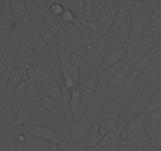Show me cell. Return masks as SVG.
Listing matches in <instances>:
<instances>
[{
    "instance_id": "cell-1",
    "label": "cell",
    "mask_w": 161,
    "mask_h": 151,
    "mask_svg": "<svg viewBox=\"0 0 161 151\" xmlns=\"http://www.w3.org/2000/svg\"><path fill=\"white\" fill-rule=\"evenodd\" d=\"M26 70L28 80L38 83L44 89L50 82L61 81L62 77L57 53L50 50L41 61Z\"/></svg>"
},
{
    "instance_id": "cell-2",
    "label": "cell",
    "mask_w": 161,
    "mask_h": 151,
    "mask_svg": "<svg viewBox=\"0 0 161 151\" xmlns=\"http://www.w3.org/2000/svg\"><path fill=\"white\" fill-rule=\"evenodd\" d=\"M139 59L141 58L130 57L116 72L109 84L105 88V91L101 98L105 105L108 102L116 100L122 94L124 91L126 80H127L133 66Z\"/></svg>"
},
{
    "instance_id": "cell-3",
    "label": "cell",
    "mask_w": 161,
    "mask_h": 151,
    "mask_svg": "<svg viewBox=\"0 0 161 151\" xmlns=\"http://www.w3.org/2000/svg\"><path fill=\"white\" fill-rule=\"evenodd\" d=\"M117 99L121 103L119 119L125 124L128 123L134 118L144 114L146 105L139 97L134 99H129L127 97L126 93L123 92Z\"/></svg>"
},
{
    "instance_id": "cell-4",
    "label": "cell",
    "mask_w": 161,
    "mask_h": 151,
    "mask_svg": "<svg viewBox=\"0 0 161 151\" xmlns=\"http://www.w3.org/2000/svg\"><path fill=\"white\" fill-rule=\"evenodd\" d=\"M18 23L14 20L9 1H3L0 5V53L6 39Z\"/></svg>"
},
{
    "instance_id": "cell-5",
    "label": "cell",
    "mask_w": 161,
    "mask_h": 151,
    "mask_svg": "<svg viewBox=\"0 0 161 151\" xmlns=\"http://www.w3.org/2000/svg\"><path fill=\"white\" fill-rule=\"evenodd\" d=\"M160 37H142L134 45L128 46V55L134 58L155 56V50Z\"/></svg>"
},
{
    "instance_id": "cell-6",
    "label": "cell",
    "mask_w": 161,
    "mask_h": 151,
    "mask_svg": "<svg viewBox=\"0 0 161 151\" xmlns=\"http://www.w3.org/2000/svg\"><path fill=\"white\" fill-rule=\"evenodd\" d=\"M56 53L58 55L62 75L72 65H74L80 60L81 56V51L75 50L70 46L61 42L58 47Z\"/></svg>"
},
{
    "instance_id": "cell-7",
    "label": "cell",
    "mask_w": 161,
    "mask_h": 151,
    "mask_svg": "<svg viewBox=\"0 0 161 151\" xmlns=\"http://www.w3.org/2000/svg\"><path fill=\"white\" fill-rule=\"evenodd\" d=\"M20 102L21 106L34 117L36 124L39 125L51 126L53 116L41 105L39 102H33L25 99Z\"/></svg>"
},
{
    "instance_id": "cell-8",
    "label": "cell",
    "mask_w": 161,
    "mask_h": 151,
    "mask_svg": "<svg viewBox=\"0 0 161 151\" xmlns=\"http://www.w3.org/2000/svg\"><path fill=\"white\" fill-rule=\"evenodd\" d=\"M29 133L31 136L41 138L45 141L50 142L55 145H59L63 139V137L55 131L51 126L36 124L30 127Z\"/></svg>"
},
{
    "instance_id": "cell-9",
    "label": "cell",
    "mask_w": 161,
    "mask_h": 151,
    "mask_svg": "<svg viewBox=\"0 0 161 151\" xmlns=\"http://www.w3.org/2000/svg\"><path fill=\"white\" fill-rule=\"evenodd\" d=\"M130 58V57L128 56L126 59H124V61H121V62L118 63L117 64H115V65L112 66V67L108 68V69H105V70L102 71V72L99 73L97 89H96L95 95H94V99H99L102 98L105 88H106L107 86L109 84V83L111 82V80H113V78L114 77V76L116 75V72L119 71V69L124 65V63H125Z\"/></svg>"
},
{
    "instance_id": "cell-10",
    "label": "cell",
    "mask_w": 161,
    "mask_h": 151,
    "mask_svg": "<svg viewBox=\"0 0 161 151\" xmlns=\"http://www.w3.org/2000/svg\"><path fill=\"white\" fill-rule=\"evenodd\" d=\"M130 36H131V22H130V17H129L127 21L113 34L112 37H110L112 50L129 46Z\"/></svg>"
},
{
    "instance_id": "cell-11",
    "label": "cell",
    "mask_w": 161,
    "mask_h": 151,
    "mask_svg": "<svg viewBox=\"0 0 161 151\" xmlns=\"http://www.w3.org/2000/svg\"><path fill=\"white\" fill-rule=\"evenodd\" d=\"M128 47V46H127ZM127 47H121V48L116 49L110 52L101 62L97 68V72L98 73L102 72V71L112 67V66L117 64L118 63L121 62L124 59L129 56L128 55V48Z\"/></svg>"
},
{
    "instance_id": "cell-12",
    "label": "cell",
    "mask_w": 161,
    "mask_h": 151,
    "mask_svg": "<svg viewBox=\"0 0 161 151\" xmlns=\"http://www.w3.org/2000/svg\"><path fill=\"white\" fill-rule=\"evenodd\" d=\"M28 76H27V70L25 69L17 66L15 69L12 72V73L9 76V80H8L7 85L3 91L5 94L9 98V99L11 97H13L14 89L18 84H20L21 82L25 80H28Z\"/></svg>"
},
{
    "instance_id": "cell-13",
    "label": "cell",
    "mask_w": 161,
    "mask_h": 151,
    "mask_svg": "<svg viewBox=\"0 0 161 151\" xmlns=\"http://www.w3.org/2000/svg\"><path fill=\"white\" fill-rule=\"evenodd\" d=\"M35 28H36V31H38V33L40 36V37L42 38V40L44 41V42L49 47V49L50 50H53V51L56 52L58 47L61 43V41H60L59 38L55 36L53 33H52L47 28V26L44 24L43 20L36 24L35 25Z\"/></svg>"
},
{
    "instance_id": "cell-14",
    "label": "cell",
    "mask_w": 161,
    "mask_h": 151,
    "mask_svg": "<svg viewBox=\"0 0 161 151\" xmlns=\"http://www.w3.org/2000/svg\"><path fill=\"white\" fill-rule=\"evenodd\" d=\"M120 108L121 103L118 99L105 104L99 112L96 119V122L98 124L101 121L106 119H119Z\"/></svg>"
},
{
    "instance_id": "cell-15",
    "label": "cell",
    "mask_w": 161,
    "mask_h": 151,
    "mask_svg": "<svg viewBox=\"0 0 161 151\" xmlns=\"http://www.w3.org/2000/svg\"><path fill=\"white\" fill-rule=\"evenodd\" d=\"M161 122V109L152 112L145 116L143 127L148 136L152 139L157 134Z\"/></svg>"
},
{
    "instance_id": "cell-16",
    "label": "cell",
    "mask_w": 161,
    "mask_h": 151,
    "mask_svg": "<svg viewBox=\"0 0 161 151\" xmlns=\"http://www.w3.org/2000/svg\"><path fill=\"white\" fill-rule=\"evenodd\" d=\"M9 3H10L11 13H12L13 18L14 20L24 24L25 25L31 24L28 17L25 1L13 0V1H9Z\"/></svg>"
},
{
    "instance_id": "cell-17",
    "label": "cell",
    "mask_w": 161,
    "mask_h": 151,
    "mask_svg": "<svg viewBox=\"0 0 161 151\" xmlns=\"http://www.w3.org/2000/svg\"><path fill=\"white\" fill-rule=\"evenodd\" d=\"M39 103L49 113L51 114L53 120H67L62 106L50 98L47 94L42 98V99L39 101Z\"/></svg>"
},
{
    "instance_id": "cell-18",
    "label": "cell",
    "mask_w": 161,
    "mask_h": 151,
    "mask_svg": "<svg viewBox=\"0 0 161 151\" xmlns=\"http://www.w3.org/2000/svg\"><path fill=\"white\" fill-rule=\"evenodd\" d=\"M151 58H153V56H151V55L144 57V58L139 59L136 63H135V64L133 66L131 70H130L127 80H126L125 84H124V91H123V92L126 93V91L129 89V87L133 84L134 82L142 75L145 67H146V64H147L148 61H149Z\"/></svg>"
},
{
    "instance_id": "cell-19",
    "label": "cell",
    "mask_w": 161,
    "mask_h": 151,
    "mask_svg": "<svg viewBox=\"0 0 161 151\" xmlns=\"http://www.w3.org/2000/svg\"><path fill=\"white\" fill-rule=\"evenodd\" d=\"M130 2H124L117 11L113 18V25L111 32L109 33V37H112L115 32L127 21L130 17Z\"/></svg>"
},
{
    "instance_id": "cell-20",
    "label": "cell",
    "mask_w": 161,
    "mask_h": 151,
    "mask_svg": "<svg viewBox=\"0 0 161 151\" xmlns=\"http://www.w3.org/2000/svg\"><path fill=\"white\" fill-rule=\"evenodd\" d=\"M142 73L150 81L160 76L161 74V55H155L148 61Z\"/></svg>"
},
{
    "instance_id": "cell-21",
    "label": "cell",
    "mask_w": 161,
    "mask_h": 151,
    "mask_svg": "<svg viewBox=\"0 0 161 151\" xmlns=\"http://www.w3.org/2000/svg\"><path fill=\"white\" fill-rule=\"evenodd\" d=\"M60 3L63 5L64 9L71 11L75 16L76 20L83 25V24L86 21L84 15V1H60Z\"/></svg>"
},
{
    "instance_id": "cell-22",
    "label": "cell",
    "mask_w": 161,
    "mask_h": 151,
    "mask_svg": "<svg viewBox=\"0 0 161 151\" xmlns=\"http://www.w3.org/2000/svg\"><path fill=\"white\" fill-rule=\"evenodd\" d=\"M45 92L47 96L53 99V101L62 106L63 104V94L62 88H61V81L53 80L50 82L45 87Z\"/></svg>"
},
{
    "instance_id": "cell-23",
    "label": "cell",
    "mask_w": 161,
    "mask_h": 151,
    "mask_svg": "<svg viewBox=\"0 0 161 151\" xmlns=\"http://www.w3.org/2000/svg\"><path fill=\"white\" fill-rule=\"evenodd\" d=\"M44 95H46V92L42 87L38 83L28 80V92L26 99L33 102H39Z\"/></svg>"
},
{
    "instance_id": "cell-24",
    "label": "cell",
    "mask_w": 161,
    "mask_h": 151,
    "mask_svg": "<svg viewBox=\"0 0 161 151\" xmlns=\"http://www.w3.org/2000/svg\"><path fill=\"white\" fill-rule=\"evenodd\" d=\"M119 119H106L98 123V132L103 138L105 135L112 133L119 124Z\"/></svg>"
},
{
    "instance_id": "cell-25",
    "label": "cell",
    "mask_w": 161,
    "mask_h": 151,
    "mask_svg": "<svg viewBox=\"0 0 161 151\" xmlns=\"http://www.w3.org/2000/svg\"><path fill=\"white\" fill-rule=\"evenodd\" d=\"M54 146L50 142L31 136L28 151H50Z\"/></svg>"
},
{
    "instance_id": "cell-26",
    "label": "cell",
    "mask_w": 161,
    "mask_h": 151,
    "mask_svg": "<svg viewBox=\"0 0 161 151\" xmlns=\"http://www.w3.org/2000/svg\"><path fill=\"white\" fill-rule=\"evenodd\" d=\"M145 119V115L142 114L137 117L134 118L125 125V131L127 134L128 138H130L132 135L138 131L143 127V121Z\"/></svg>"
},
{
    "instance_id": "cell-27",
    "label": "cell",
    "mask_w": 161,
    "mask_h": 151,
    "mask_svg": "<svg viewBox=\"0 0 161 151\" xmlns=\"http://www.w3.org/2000/svg\"><path fill=\"white\" fill-rule=\"evenodd\" d=\"M84 15L86 21H99V10L93 1H84Z\"/></svg>"
},
{
    "instance_id": "cell-28",
    "label": "cell",
    "mask_w": 161,
    "mask_h": 151,
    "mask_svg": "<svg viewBox=\"0 0 161 151\" xmlns=\"http://www.w3.org/2000/svg\"><path fill=\"white\" fill-rule=\"evenodd\" d=\"M102 137L101 136L98 132V124L97 122L94 123L92 129L91 131L89 136L87 137L86 140L84 143V146L86 149H92L97 146L102 139Z\"/></svg>"
},
{
    "instance_id": "cell-29",
    "label": "cell",
    "mask_w": 161,
    "mask_h": 151,
    "mask_svg": "<svg viewBox=\"0 0 161 151\" xmlns=\"http://www.w3.org/2000/svg\"><path fill=\"white\" fill-rule=\"evenodd\" d=\"M80 101H81V91L80 88L73 90L71 93L70 101H69V109L72 113V116H73V120L76 115L78 109L80 105Z\"/></svg>"
},
{
    "instance_id": "cell-30",
    "label": "cell",
    "mask_w": 161,
    "mask_h": 151,
    "mask_svg": "<svg viewBox=\"0 0 161 151\" xmlns=\"http://www.w3.org/2000/svg\"><path fill=\"white\" fill-rule=\"evenodd\" d=\"M161 109V89L156 92L153 97L151 98V100L149 101L148 105H146L144 112L145 116H148L152 112L157 109Z\"/></svg>"
},
{
    "instance_id": "cell-31",
    "label": "cell",
    "mask_w": 161,
    "mask_h": 151,
    "mask_svg": "<svg viewBox=\"0 0 161 151\" xmlns=\"http://www.w3.org/2000/svg\"><path fill=\"white\" fill-rule=\"evenodd\" d=\"M43 21L47 28L51 31L52 33L56 36H59V27H58V21L55 17L50 15L49 13H45L43 14Z\"/></svg>"
},
{
    "instance_id": "cell-32",
    "label": "cell",
    "mask_w": 161,
    "mask_h": 151,
    "mask_svg": "<svg viewBox=\"0 0 161 151\" xmlns=\"http://www.w3.org/2000/svg\"><path fill=\"white\" fill-rule=\"evenodd\" d=\"M28 80H25V81L21 82L14 89L13 98L17 101L21 102V101L26 99L27 92H28Z\"/></svg>"
},
{
    "instance_id": "cell-33",
    "label": "cell",
    "mask_w": 161,
    "mask_h": 151,
    "mask_svg": "<svg viewBox=\"0 0 161 151\" xmlns=\"http://www.w3.org/2000/svg\"><path fill=\"white\" fill-rule=\"evenodd\" d=\"M60 19H61L64 24H67V25H71V24H72V25H76L77 27H79L82 31H84V28H83V25L76 20L75 17L73 15V14H72L71 11L68 10V9H64V13H63V14L61 15V17H60Z\"/></svg>"
},
{
    "instance_id": "cell-34",
    "label": "cell",
    "mask_w": 161,
    "mask_h": 151,
    "mask_svg": "<svg viewBox=\"0 0 161 151\" xmlns=\"http://www.w3.org/2000/svg\"><path fill=\"white\" fill-rule=\"evenodd\" d=\"M64 7L63 5L60 3L59 0L58 1H54L51 5H50V8H49V12H50V15L53 16L55 18H59L61 17L64 11Z\"/></svg>"
},
{
    "instance_id": "cell-35",
    "label": "cell",
    "mask_w": 161,
    "mask_h": 151,
    "mask_svg": "<svg viewBox=\"0 0 161 151\" xmlns=\"http://www.w3.org/2000/svg\"><path fill=\"white\" fill-rule=\"evenodd\" d=\"M14 124V123L10 122V121H8L6 120H4L3 119V118L0 117V132L8 130V129L10 128L11 127H13Z\"/></svg>"
},
{
    "instance_id": "cell-36",
    "label": "cell",
    "mask_w": 161,
    "mask_h": 151,
    "mask_svg": "<svg viewBox=\"0 0 161 151\" xmlns=\"http://www.w3.org/2000/svg\"><path fill=\"white\" fill-rule=\"evenodd\" d=\"M157 17H161V1H160V3L154 7L152 12L151 19L157 18Z\"/></svg>"
},
{
    "instance_id": "cell-37",
    "label": "cell",
    "mask_w": 161,
    "mask_h": 151,
    "mask_svg": "<svg viewBox=\"0 0 161 151\" xmlns=\"http://www.w3.org/2000/svg\"><path fill=\"white\" fill-rule=\"evenodd\" d=\"M157 91L161 89V74L160 75V76L157 78Z\"/></svg>"
},
{
    "instance_id": "cell-38",
    "label": "cell",
    "mask_w": 161,
    "mask_h": 151,
    "mask_svg": "<svg viewBox=\"0 0 161 151\" xmlns=\"http://www.w3.org/2000/svg\"><path fill=\"white\" fill-rule=\"evenodd\" d=\"M50 151H59V149H58V145H55Z\"/></svg>"
},
{
    "instance_id": "cell-39",
    "label": "cell",
    "mask_w": 161,
    "mask_h": 151,
    "mask_svg": "<svg viewBox=\"0 0 161 151\" xmlns=\"http://www.w3.org/2000/svg\"><path fill=\"white\" fill-rule=\"evenodd\" d=\"M155 55H161V47L160 49H159L158 50H157V52H156Z\"/></svg>"
},
{
    "instance_id": "cell-40",
    "label": "cell",
    "mask_w": 161,
    "mask_h": 151,
    "mask_svg": "<svg viewBox=\"0 0 161 151\" xmlns=\"http://www.w3.org/2000/svg\"><path fill=\"white\" fill-rule=\"evenodd\" d=\"M158 151H161V146H160V149H158Z\"/></svg>"
}]
</instances>
